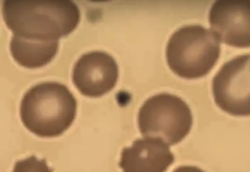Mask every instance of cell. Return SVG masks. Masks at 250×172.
Returning <instances> with one entry per match:
<instances>
[{"label": "cell", "mask_w": 250, "mask_h": 172, "mask_svg": "<svg viewBox=\"0 0 250 172\" xmlns=\"http://www.w3.org/2000/svg\"><path fill=\"white\" fill-rule=\"evenodd\" d=\"M2 15L13 36L40 42L59 41L80 20L78 7L70 0H5Z\"/></svg>", "instance_id": "6da1fadb"}, {"label": "cell", "mask_w": 250, "mask_h": 172, "mask_svg": "<svg viewBox=\"0 0 250 172\" xmlns=\"http://www.w3.org/2000/svg\"><path fill=\"white\" fill-rule=\"evenodd\" d=\"M77 103L68 88L49 82L33 86L24 95L20 116L24 127L38 136L57 137L75 120Z\"/></svg>", "instance_id": "7a4b0ae2"}, {"label": "cell", "mask_w": 250, "mask_h": 172, "mask_svg": "<svg viewBox=\"0 0 250 172\" xmlns=\"http://www.w3.org/2000/svg\"><path fill=\"white\" fill-rule=\"evenodd\" d=\"M220 52L218 40L210 30L197 24L183 26L170 37L166 50L170 69L178 76L194 79L207 74Z\"/></svg>", "instance_id": "3957f363"}, {"label": "cell", "mask_w": 250, "mask_h": 172, "mask_svg": "<svg viewBox=\"0 0 250 172\" xmlns=\"http://www.w3.org/2000/svg\"><path fill=\"white\" fill-rule=\"evenodd\" d=\"M138 123L145 137L171 146L182 141L189 133L192 116L190 108L181 98L161 93L144 103L139 111Z\"/></svg>", "instance_id": "277c9868"}, {"label": "cell", "mask_w": 250, "mask_h": 172, "mask_svg": "<svg viewBox=\"0 0 250 172\" xmlns=\"http://www.w3.org/2000/svg\"><path fill=\"white\" fill-rule=\"evenodd\" d=\"M250 54L238 56L221 67L212 80L216 105L233 116L250 113Z\"/></svg>", "instance_id": "5b68a950"}, {"label": "cell", "mask_w": 250, "mask_h": 172, "mask_svg": "<svg viewBox=\"0 0 250 172\" xmlns=\"http://www.w3.org/2000/svg\"><path fill=\"white\" fill-rule=\"evenodd\" d=\"M208 20L219 41L236 47L250 46V0H217L210 8Z\"/></svg>", "instance_id": "8992f818"}, {"label": "cell", "mask_w": 250, "mask_h": 172, "mask_svg": "<svg viewBox=\"0 0 250 172\" xmlns=\"http://www.w3.org/2000/svg\"><path fill=\"white\" fill-rule=\"evenodd\" d=\"M118 67L110 55L94 51L83 55L73 70L74 85L83 95L99 97L111 90L118 78Z\"/></svg>", "instance_id": "52a82bcc"}, {"label": "cell", "mask_w": 250, "mask_h": 172, "mask_svg": "<svg viewBox=\"0 0 250 172\" xmlns=\"http://www.w3.org/2000/svg\"><path fill=\"white\" fill-rule=\"evenodd\" d=\"M174 159L166 144L145 137L124 148L119 166L123 172H165Z\"/></svg>", "instance_id": "ba28073f"}, {"label": "cell", "mask_w": 250, "mask_h": 172, "mask_svg": "<svg viewBox=\"0 0 250 172\" xmlns=\"http://www.w3.org/2000/svg\"><path fill=\"white\" fill-rule=\"evenodd\" d=\"M59 48V41L40 42L25 40L13 36L10 49L14 60L28 68L44 66L55 57Z\"/></svg>", "instance_id": "9c48e42d"}, {"label": "cell", "mask_w": 250, "mask_h": 172, "mask_svg": "<svg viewBox=\"0 0 250 172\" xmlns=\"http://www.w3.org/2000/svg\"><path fill=\"white\" fill-rule=\"evenodd\" d=\"M12 172H52L44 159H39L32 155L18 161Z\"/></svg>", "instance_id": "30bf717a"}, {"label": "cell", "mask_w": 250, "mask_h": 172, "mask_svg": "<svg viewBox=\"0 0 250 172\" xmlns=\"http://www.w3.org/2000/svg\"><path fill=\"white\" fill-rule=\"evenodd\" d=\"M173 172H205L200 168L190 166H181L177 168Z\"/></svg>", "instance_id": "8fae6325"}]
</instances>
